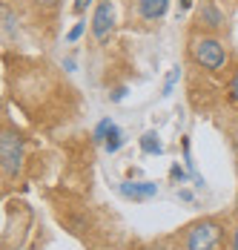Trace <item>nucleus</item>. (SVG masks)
Here are the masks:
<instances>
[{
	"label": "nucleus",
	"instance_id": "4468645a",
	"mask_svg": "<svg viewBox=\"0 0 238 250\" xmlns=\"http://www.w3.org/2000/svg\"><path fill=\"white\" fill-rule=\"evenodd\" d=\"M89 3H92V0H75V6H72V9H75V15H83V12L89 9Z\"/></svg>",
	"mask_w": 238,
	"mask_h": 250
},
{
	"label": "nucleus",
	"instance_id": "9d476101",
	"mask_svg": "<svg viewBox=\"0 0 238 250\" xmlns=\"http://www.w3.org/2000/svg\"><path fill=\"white\" fill-rule=\"evenodd\" d=\"M109 129H112V118H103V121L95 126V132H92V141H95V144H103L106 135H109Z\"/></svg>",
	"mask_w": 238,
	"mask_h": 250
},
{
	"label": "nucleus",
	"instance_id": "7ed1b4c3",
	"mask_svg": "<svg viewBox=\"0 0 238 250\" xmlns=\"http://www.w3.org/2000/svg\"><path fill=\"white\" fill-rule=\"evenodd\" d=\"M0 164H3L6 178L20 173V167H23V138L15 135L12 129H6L3 138H0Z\"/></svg>",
	"mask_w": 238,
	"mask_h": 250
},
{
	"label": "nucleus",
	"instance_id": "423d86ee",
	"mask_svg": "<svg viewBox=\"0 0 238 250\" xmlns=\"http://www.w3.org/2000/svg\"><path fill=\"white\" fill-rule=\"evenodd\" d=\"M195 23L207 26V29H218V26H224V15H221V9L215 6L213 0H204V3H201V9H198Z\"/></svg>",
	"mask_w": 238,
	"mask_h": 250
},
{
	"label": "nucleus",
	"instance_id": "f03ea898",
	"mask_svg": "<svg viewBox=\"0 0 238 250\" xmlns=\"http://www.w3.org/2000/svg\"><path fill=\"white\" fill-rule=\"evenodd\" d=\"M218 242H221V225L213 219H204V222H198L187 230L184 250H215Z\"/></svg>",
	"mask_w": 238,
	"mask_h": 250
},
{
	"label": "nucleus",
	"instance_id": "f257e3e1",
	"mask_svg": "<svg viewBox=\"0 0 238 250\" xmlns=\"http://www.w3.org/2000/svg\"><path fill=\"white\" fill-rule=\"evenodd\" d=\"M192 58H195L198 66H204L210 72H218L227 63V49L215 38H195L192 41Z\"/></svg>",
	"mask_w": 238,
	"mask_h": 250
},
{
	"label": "nucleus",
	"instance_id": "2eb2a0df",
	"mask_svg": "<svg viewBox=\"0 0 238 250\" xmlns=\"http://www.w3.org/2000/svg\"><path fill=\"white\" fill-rule=\"evenodd\" d=\"M35 6H43V9H52V6H58V0H32Z\"/></svg>",
	"mask_w": 238,
	"mask_h": 250
},
{
	"label": "nucleus",
	"instance_id": "6e6552de",
	"mask_svg": "<svg viewBox=\"0 0 238 250\" xmlns=\"http://www.w3.org/2000/svg\"><path fill=\"white\" fill-rule=\"evenodd\" d=\"M141 150L146 155H161L164 152V144H161V138L155 135V132H143L141 135Z\"/></svg>",
	"mask_w": 238,
	"mask_h": 250
},
{
	"label": "nucleus",
	"instance_id": "0eeeda50",
	"mask_svg": "<svg viewBox=\"0 0 238 250\" xmlns=\"http://www.w3.org/2000/svg\"><path fill=\"white\" fill-rule=\"evenodd\" d=\"M169 9V0H138V15L143 21H161Z\"/></svg>",
	"mask_w": 238,
	"mask_h": 250
},
{
	"label": "nucleus",
	"instance_id": "1a4fd4ad",
	"mask_svg": "<svg viewBox=\"0 0 238 250\" xmlns=\"http://www.w3.org/2000/svg\"><path fill=\"white\" fill-rule=\"evenodd\" d=\"M103 147H106L109 152H118L120 147H123V129H120L118 124H112L109 135H106V141H103Z\"/></svg>",
	"mask_w": 238,
	"mask_h": 250
},
{
	"label": "nucleus",
	"instance_id": "dca6fc26",
	"mask_svg": "<svg viewBox=\"0 0 238 250\" xmlns=\"http://www.w3.org/2000/svg\"><path fill=\"white\" fill-rule=\"evenodd\" d=\"M172 178H181V184H184V181H187V173H184L181 167H172Z\"/></svg>",
	"mask_w": 238,
	"mask_h": 250
},
{
	"label": "nucleus",
	"instance_id": "20e7f679",
	"mask_svg": "<svg viewBox=\"0 0 238 250\" xmlns=\"http://www.w3.org/2000/svg\"><path fill=\"white\" fill-rule=\"evenodd\" d=\"M112 29H115V6H112V0H103V3H98L95 15H92V35L98 41H106Z\"/></svg>",
	"mask_w": 238,
	"mask_h": 250
},
{
	"label": "nucleus",
	"instance_id": "9b49d317",
	"mask_svg": "<svg viewBox=\"0 0 238 250\" xmlns=\"http://www.w3.org/2000/svg\"><path fill=\"white\" fill-rule=\"evenodd\" d=\"M83 29H86V23H83V21H80V23H75V26L69 29V35H66V41H69V43H75V41L83 35Z\"/></svg>",
	"mask_w": 238,
	"mask_h": 250
},
{
	"label": "nucleus",
	"instance_id": "ddd939ff",
	"mask_svg": "<svg viewBox=\"0 0 238 250\" xmlns=\"http://www.w3.org/2000/svg\"><path fill=\"white\" fill-rule=\"evenodd\" d=\"M227 92H230V101L238 106V72L233 75V81H230V86H227Z\"/></svg>",
	"mask_w": 238,
	"mask_h": 250
},
{
	"label": "nucleus",
	"instance_id": "a211bd4d",
	"mask_svg": "<svg viewBox=\"0 0 238 250\" xmlns=\"http://www.w3.org/2000/svg\"><path fill=\"white\" fill-rule=\"evenodd\" d=\"M233 250H238V227L233 230Z\"/></svg>",
	"mask_w": 238,
	"mask_h": 250
},
{
	"label": "nucleus",
	"instance_id": "f8f14e48",
	"mask_svg": "<svg viewBox=\"0 0 238 250\" xmlns=\"http://www.w3.org/2000/svg\"><path fill=\"white\" fill-rule=\"evenodd\" d=\"M178 78H181V69H172V72H169L167 83H164V95H169V92H172V86L178 83Z\"/></svg>",
	"mask_w": 238,
	"mask_h": 250
},
{
	"label": "nucleus",
	"instance_id": "f3484780",
	"mask_svg": "<svg viewBox=\"0 0 238 250\" xmlns=\"http://www.w3.org/2000/svg\"><path fill=\"white\" fill-rule=\"evenodd\" d=\"M123 95H126V89L120 86V89H115V95H112V101H123Z\"/></svg>",
	"mask_w": 238,
	"mask_h": 250
},
{
	"label": "nucleus",
	"instance_id": "39448f33",
	"mask_svg": "<svg viewBox=\"0 0 238 250\" xmlns=\"http://www.w3.org/2000/svg\"><path fill=\"white\" fill-rule=\"evenodd\" d=\"M120 193H123L126 199L146 201L158 193V184H152V181H123V184H120Z\"/></svg>",
	"mask_w": 238,
	"mask_h": 250
}]
</instances>
